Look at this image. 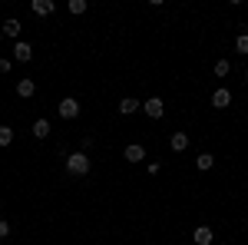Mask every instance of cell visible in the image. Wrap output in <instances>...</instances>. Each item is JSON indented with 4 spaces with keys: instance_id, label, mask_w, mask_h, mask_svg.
<instances>
[{
    "instance_id": "cell-7",
    "label": "cell",
    "mask_w": 248,
    "mask_h": 245,
    "mask_svg": "<svg viewBox=\"0 0 248 245\" xmlns=\"http://www.w3.org/2000/svg\"><path fill=\"white\" fill-rule=\"evenodd\" d=\"M136 110H142V103H139L136 96H126V99H119V113H123V116H133Z\"/></svg>"
},
{
    "instance_id": "cell-8",
    "label": "cell",
    "mask_w": 248,
    "mask_h": 245,
    "mask_svg": "<svg viewBox=\"0 0 248 245\" xmlns=\"http://www.w3.org/2000/svg\"><path fill=\"white\" fill-rule=\"evenodd\" d=\"M212 239H215V235H212L209 226H199V229H195V235H192V242H195V245H212Z\"/></svg>"
},
{
    "instance_id": "cell-19",
    "label": "cell",
    "mask_w": 248,
    "mask_h": 245,
    "mask_svg": "<svg viewBox=\"0 0 248 245\" xmlns=\"http://www.w3.org/2000/svg\"><path fill=\"white\" fill-rule=\"evenodd\" d=\"M10 70H14V60L0 57V73H10Z\"/></svg>"
},
{
    "instance_id": "cell-22",
    "label": "cell",
    "mask_w": 248,
    "mask_h": 245,
    "mask_svg": "<svg viewBox=\"0 0 248 245\" xmlns=\"http://www.w3.org/2000/svg\"><path fill=\"white\" fill-rule=\"evenodd\" d=\"M245 80H248V73H245Z\"/></svg>"
},
{
    "instance_id": "cell-16",
    "label": "cell",
    "mask_w": 248,
    "mask_h": 245,
    "mask_svg": "<svg viewBox=\"0 0 248 245\" xmlns=\"http://www.w3.org/2000/svg\"><path fill=\"white\" fill-rule=\"evenodd\" d=\"M14 143V130L10 126H0V146H10Z\"/></svg>"
},
{
    "instance_id": "cell-14",
    "label": "cell",
    "mask_w": 248,
    "mask_h": 245,
    "mask_svg": "<svg viewBox=\"0 0 248 245\" xmlns=\"http://www.w3.org/2000/svg\"><path fill=\"white\" fill-rule=\"evenodd\" d=\"M195 166H199L202 172H205V169H212V166H215V159H212V152H202V156L195 159Z\"/></svg>"
},
{
    "instance_id": "cell-13",
    "label": "cell",
    "mask_w": 248,
    "mask_h": 245,
    "mask_svg": "<svg viewBox=\"0 0 248 245\" xmlns=\"http://www.w3.org/2000/svg\"><path fill=\"white\" fill-rule=\"evenodd\" d=\"M0 30H3V37H20V30H23V27H20V20H7Z\"/></svg>"
},
{
    "instance_id": "cell-9",
    "label": "cell",
    "mask_w": 248,
    "mask_h": 245,
    "mask_svg": "<svg viewBox=\"0 0 248 245\" xmlns=\"http://www.w3.org/2000/svg\"><path fill=\"white\" fill-rule=\"evenodd\" d=\"M33 93H37V83H33V80H17V96L30 99Z\"/></svg>"
},
{
    "instance_id": "cell-5",
    "label": "cell",
    "mask_w": 248,
    "mask_h": 245,
    "mask_svg": "<svg viewBox=\"0 0 248 245\" xmlns=\"http://www.w3.org/2000/svg\"><path fill=\"white\" fill-rule=\"evenodd\" d=\"M123 156H126L129 163H142V159H146V146H142V143H129Z\"/></svg>"
},
{
    "instance_id": "cell-12",
    "label": "cell",
    "mask_w": 248,
    "mask_h": 245,
    "mask_svg": "<svg viewBox=\"0 0 248 245\" xmlns=\"http://www.w3.org/2000/svg\"><path fill=\"white\" fill-rule=\"evenodd\" d=\"M50 119H37V123H33V136H37V139H46V136H50Z\"/></svg>"
},
{
    "instance_id": "cell-17",
    "label": "cell",
    "mask_w": 248,
    "mask_h": 245,
    "mask_svg": "<svg viewBox=\"0 0 248 245\" xmlns=\"http://www.w3.org/2000/svg\"><path fill=\"white\" fill-rule=\"evenodd\" d=\"M229 70H232L229 60H215V76H229Z\"/></svg>"
},
{
    "instance_id": "cell-10",
    "label": "cell",
    "mask_w": 248,
    "mask_h": 245,
    "mask_svg": "<svg viewBox=\"0 0 248 245\" xmlns=\"http://www.w3.org/2000/svg\"><path fill=\"white\" fill-rule=\"evenodd\" d=\"M169 146L175 152H182V149H189V132H172V139H169Z\"/></svg>"
},
{
    "instance_id": "cell-1",
    "label": "cell",
    "mask_w": 248,
    "mask_h": 245,
    "mask_svg": "<svg viewBox=\"0 0 248 245\" xmlns=\"http://www.w3.org/2000/svg\"><path fill=\"white\" fill-rule=\"evenodd\" d=\"M90 166H93V163H90L86 152H70V156H66V172H70V176H86Z\"/></svg>"
},
{
    "instance_id": "cell-18",
    "label": "cell",
    "mask_w": 248,
    "mask_h": 245,
    "mask_svg": "<svg viewBox=\"0 0 248 245\" xmlns=\"http://www.w3.org/2000/svg\"><path fill=\"white\" fill-rule=\"evenodd\" d=\"M235 50H238V53H248V33H238V37H235Z\"/></svg>"
},
{
    "instance_id": "cell-15",
    "label": "cell",
    "mask_w": 248,
    "mask_h": 245,
    "mask_svg": "<svg viewBox=\"0 0 248 245\" xmlns=\"http://www.w3.org/2000/svg\"><path fill=\"white\" fill-rule=\"evenodd\" d=\"M66 10H70V14H86V0H70V3H66Z\"/></svg>"
},
{
    "instance_id": "cell-2",
    "label": "cell",
    "mask_w": 248,
    "mask_h": 245,
    "mask_svg": "<svg viewBox=\"0 0 248 245\" xmlns=\"http://www.w3.org/2000/svg\"><path fill=\"white\" fill-rule=\"evenodd\" d=\"M142 113L149 116V119H162V113H166V103H162L159 96H153V99H146V103H142Z\"/></svg>"
},
{
    "instance_id": "cell-20",
    "label": "cell",
    "mask_w": 248,
    "mask_h": 245,
    "mask_svg": "<svg viewBox=\"0 0 248 245\" xmlns=\"http://www.w3.org/2000/svg\"><path fill=\"white\" fill-rule=\"evenodd\" d=\"M7 235H10V226H7V222L0 219V239H7Z\"/></svg>"
},
{
    "instance_id": "cell-11",
    "label": "cell",
    "mask_w": 248,
    "mask_h": 245,
    "mask_svg": "<svg viewBox=\"0 0 248 245\" xmlns=\"http://www.w3.org/2000/svg\"><path fill=\"white\" fill-rule=\"evenodd\" d=\"M30 7H33L37 17H50V14H53V0H33Z\"/></svg>"
},
{
    "instance_id": "cell-6",
    "label": "cell",
    "mask_w": 248,
    "mask_h": 245,
    "mask_svg": "<svg viewBox=\"0 0 248 245\" xmlns=\"http://www.w3.org/2000/svg\"><path fill=\"white\" fill-rule=\"evenodd\" d=\"M229 103H232V93L225 90V86H218V90L212 93V106H215V110H225Z\"/></svg>"
},
{
    "instance_id": "cell-21",
    "label": "cell",
    "mask_w": 248,
    "mask_h": 245,
    "mask_svg": "<svg viewBox=\"0 0 248 245\" xmlns=\"http://www.w3.org/2000/svg\"><path fill=\"white\" fill-rule=\"evenodd\" d=\"M0 40H3V30H0Z\"/></svg>"
},
{
    "instance_id": "cell-3",
    "label": "cell",
    "mask_w": 248,
    "mask_h": 245,
    "mask_svg": "<svg viewBox=\"0 0 248 245\" xmlns=\"http://www.w3.org/2000/svg\"><path fill=\"white\" fill-rule=\"evenodd\" d=\"M60 116H63V119H77L79 116V99H73V96L60 99Z\"/></svg>"
},
{
    "instance_id": "cell-4",
    "label": "cell",
    "mask_w": 248,
    "mask_h": 245,
    "mask_svg": "<svg viewBox=\"0 0 248 245\" xmlns=\"http://www.w3.org/2000/svg\"><path fill=\"white\" fill-rule=\"evenodd\" d=\"M14 60L30 63V60H33V47H30V43H23V40H17V47H14Z\"/></svg>"
}]
</instances>
